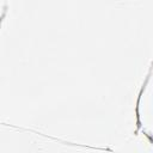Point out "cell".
Returning <instances> with one entry per match:
<instances>
[{
  "mask_svg": "<svg viewBox=\"0 0 153 153\" xmlns=\"http://www.w3.org/2000/svg\"><path fill=\"white\" fill-rule=\"evenodd\" d=\"M149 75H151V71H149V73H148V76L146 78V80H145V82H143V85H142V87L140 88V92H139V94H137V100H136V108H135V114H136V131H135V134L137 133V130L141 128V121H140V114H139V105H140V100H141V96H142V93H143V91L146 90V86H147V84H148V80H149Z\"/></svg>",
  "mask_w": 153,
  "mask_h": 153,
  "instance_id": "6da1fadb",
  "label": "cell"
}]
</instances>
